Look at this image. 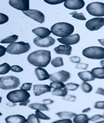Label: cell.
I'll return each instance as SVG.
<instances>
[{
    "label": "cell",
    "mask_w": 104,
    "mask_h": 123,
    "mask_svg": "<svg viewBox=\"0 0 104 123\" xmlns=\"http://www.w3.org/2000/svg\"><path fill=\"white\" fill-rule=\"evenodd\" d=\"M52 54L51 52L47 50H38L31 53L27 60L31 65L38 67L45 68L51 62Z\"/></svg>",
    "instance_id": "cell-1"
},
{
    "label": "cell",
    "mask_w": 104,
    "mask_h": 123,
    "mask_svg": "<svg viewBox=\"0 0 104 123\" xmlns=\"http://www.w3.org/2000/svg\"><path fill=\"white\" fill-rule=\"evenodd\" d=\"M51 31L54 36L65 38L72 35L74 31V26L67 22H58L52 26Z\"/></svg>",
    "instance_id": "cell-2"
},
{
    "label": "cell",
    "mask_w": 104,
    "mask_h": 123,
    "mask_svg": "<svg viewBox=\"0 0 104 123\" xmlns=\"http://www.w3.org/2000/svg\"><path fill=\"white\" fill-rule=\"evenodd\" d=\"M31 95L27 91H24L22 89L15 90L11 91L7 94L6 97L10 102L13 103H21L27 99H29Z\"/></svg>",
    "instance_id": "cell-3"
},
{
    "label": "cell",
    "mask_w": 104,
    "mask_h": 123,
    "mask_svg": "<svg viewBox=\"0 0 104 123\" xmlns=\"http://www.w3.org/2000/svg\"><path fill=\"white\" fill-rule=\"evenodd\" d=\"M85 57L90 59L96 60H104V48L97 46L89 47L84 49L82 52Z\"/></svg>",
    "instance_id": "cell-4"
},
{
    "label": "cell",
    "mask_w": 104,
    "mask_h": 123,
    "mask_svg": "<svg viewBox=\"0 0 104 123\" xmlns=\"http://www.w3.org/2000/svg\"><path fill=\"white\" fill-rule=\"evenodd\" d=\"M31 48L29 43L24 42H17L10 44L7 47V52L10 54H22L27 52Z\"/></svg>",
    "instance_id": "cell-5"
},
{
    "label": "cell",
    "mask_w": 104,
    "mask_h": 123,
    "mask_svg": "<svg viewBox=\"0 0 104 123\" xmlns=\"http://www.w3.org/2000/svg\"><path fill=\"white\" fill-rule=\"evenodd\" d=\"M20 81L18 78L13 76H8L1 77L0 88L2 90H11L17 88L20 85Z\"/></svg>",
    "instance_id": "cell-6"
},
{
    "label": "cell",
    "mask_w": 104,
    "mask_h": 123,
    "mask_svg": "<svg viewBox=\"0 0 104 123\" xmlns=\"http://www.w3.org/2000/svg\"><path fill=\"white\" fill-rule=\"evenodd\" d=\"M86 10L90 15L95 17H104V3L92 2L87 5Z\"/></svg>",
    "instance_id": "cell-7"
},
{
    "label": "cell",
    "mask_w": 104,
    "mask_h": 123,
    "mask_svg": "<svg viewBox=\"0 0 104 123\" xmlns=\"http://www.w3.org/2000/svg\"><path fill=\"white\" fill-rule=\"evenodd\" d=\"M104 26V18H94L85 23L86 28L92 31H97Z\"/></svg>",
    "instance_id": "cell-8"
},
{
    "label": "cell",
    "mask_w": 104,
    "mask_h": 123,
    "mask_svg": "<svg viewBox=\"0 0 104 123\" xmlns=\"http://www.w3.org/2000/svg\"><path fill=\"white\" fill-rule=\"evenodd\" d=\"M69 78H70V73L69 72L60 70L51 74L49 79L52 81H60L64 83L67 81Z\"/></svg>",
    "instance_id": "cell-9"
},
{
    "label": "cell",
    "mask_w": 104,
    "mask_h": 123,
    "mask_svg": "<svg viewBox=\"0 0 104 123\" xmlns=\"http://www.w3.org/2000/svg\"><path fill=\"white\" fill-rule=\"evenodd\" d=\"M23 13L29 18L37 21L39 23H44L45 22V15L41 11L34 9H29V11H24Z\"/></svg>",
    "instance_id": "cell-10"
},
{
    "label": "cell",
    "mask_w": 104,
    "mask_h": 123,
    "mask_svg": "<svg viewBox=\"0 0 104 123\" xmlns=\"http://www.w3.org/2000/svg\"><path fill=\"white\" fill-rule=\"evenodd\" d=\"M34 44L38 47H49L52 46L55 43V39L53 38L51 36H48L44 38H41L37 37L33 40Z\"/></svg>",
    "instance_id": "cell-11"
},
{
    "label": "cell",
    "mask_w": 104,
    "mask_h": 123,
    "mask_svg": "<svg viewBox=\"0 0 104 123\" xmlns=\"http://www.w3.org/2000/svg\"><path fill=\"white\" fill-rule=\"evenodd\" d=\"M9 4L14 8L22 11L23 12L29 10V1L28 0H10Z\"/></svg>",
    "instance_id": "cell-12"
},
{
    "label": "cell",
    "mask_w": 104,
    "mask_h": 123,
    "mask_svg": "<svg viewBox=\"0 0 104 123\" xmlns=\"http://www.w3.org/2000/svg\"><path fill=\"white\" fill-rule=\"evenodd\" d=\"M81 37L79 34H73L71 36H69L65 38H58V41L60 43L63 45H73L75 44H77L78 42L80 41Z\"/></svg>",
    "instance_id": "cell-13"
},
{
    "label": "cell",
    "mask_w": 104,
    "mask_h": 123,
    "mask_svg": "<svg viewBox=\"0 0 104 123\" xmlns=\"http://www.w3.org/2000/svg\"><path fill=\"white\" fill-rule=\"evenodd\" d=\"M64 6L70 10H79L84 7L85 1L83 0H66Z\"/></svg>",
    "instance_id": "cell-14"
},
{
    "label": "cell",
    "mask_w": 104,
    "mask_h": 123,
    "mask_svg": "<svg viewBox=\"0 0 104 123\" xmlns=\"http://www.w3.org/2000/svg\"><path fill=\"white\" fill-rule=\"evenodd\" d=\"M52 87L48 85H34L33 92L35 96H40L46 92H51Z\"/></svg>",
    "instance_id": "cell-15"
},
{
    "label": "cell",
    "mask_w": 104,
    "mask_h": 123,
    "mask_svg": "<svg viewBox=\"0 0 104 123\" xmlns=\"http://www.w3.org/2000/svg\"><path fill=\"white\" fill-rule=\"evenodd\" d=\"M32 32L34 34H35L38 37L44 38L49 36V35L52 33V31L45 27H38V28L33 29L32 30Z\"/></svg>",
    "instance_id": "cell-16"
},
{
    "label": "cell",
    "mask_w": 104,
    "mask_h": 123,
    "mask_svg": "<svg viewBox=\"0 0 104 123\" xmlns=\"http://www.w3.org/2000/svg\"><path fill=\"white\" fill-rule=\"evenodd\" d=\"M35 73L38 77V79L40 81H45L47 79H49L50 78V74L45 69L42 68H37L35 70Z\"/></svg>",
    "instance_id": "cell-17"
},
{
    "label": "cell",
    "mask_w": 104,
    "mask_h": 123,
    "mask_svg": "<svg viewBox=\"0 0 104 123\" xmlns=\"http://www.w3.org/2000/svg\"><path fill=\"white\" fill-rule=\"evenodd\" d=\"M72 48L70 45H60L56 47L54 49V51L58 54H64V55H70L72 53Z\"/></svg>",
    "instance_id": "cell-18"
},
{
    "label": "cell",
    "mask_w": 104,
    "mask_h": 123,
    "mask_svg": "<svg viewBox=\"0 0 104 123\" xmlns=\"http://www.w3.org/2000/svg\"><path fill=\"white\" fill-rule=\"evenodd\" d=\"M5 121L8 123H27L26 118L21 115H13V116H8L5 119Z\"/></svg>",
    "instance_id": "cell-19"
},
{
    "label": "cell",
    "mask_w": 104,
    "mask_h": 123,
    "mask_svg": "<svg viewBox=\"0 0 104 123\" xmlns=\"http://www.w3.org/2000/svg\"><path fill=\"white\" fill-rule=\"evenodd\" d=\"M78 76L83 81H85V82L94 81L95 79L92 71L81 72L78 74Z\"/></svg>",
    "instance_id": "cell-20"
},
{
    "label": "cell",
    "mask_w": 104,
    "mask_h": 123,
    "mask_svg": "<svg viewBox=\"0 0 104 123\" xmlns=\"http://www.w3.org/2000/svg\"><path fill=\"white\" fill-rule=\"evenodd\" d=\"M94 77L99 79H104V68H95L91 70Z\"/></svg>",
    "instance_id": "cell-21"
},
{
    "label": "cell",
    "mask_w": 104,
    "mask_h": 123,
    "mask_svg": "<svg viewBox=\"0 0 104 123\" xmlns=\"http://www.w3.org/2000/svg\"><path fill=\"white\" fill-rule=\"evenodd\" d=\"M73 121L75 123H86L90 121V118L87 115H85L84 113L78 114L74 117Z\"/></svg>",
    "instance_id": "cell-22"
},
{
    "label": "cell",
    "mask_w": 104,
    "mask_h": 123,
    "mask_svg": "<svg viewBox=\"0 0 104 123\" xmlns=\"http://www.w3.org/2000/svg\"><path fill=\"white\" fill-rule=\"evenodd\" d=\"M52 94L56 96L65 97L68 95V91L65 88H60V89H55L52 92Z\"/></svg>",
    "instance_id": "cell-23"
},
{
    "label": "cell",
    "mask_w": 104,
    "mask_h": 123,
    "mask_svg": "<svg viewBox=\"0 0 104 123\" xmlns=\"http://www.w3.org/2000/svg\"><path fill=\"white\" fill-rule=\"evenodd\" d=\"M29 108L32 109L40 111H48L49 108L45 104H39V103H33L29 105Z\"/></svg>",
    "instance_id": "cell-24"
},
{
    "label": "cell",
    "mask_w": 104,
    "mask_h": 123,
    "mask_svg": "<svg viewBox=\"0 0 104 123\" xmlns=\"http://www.w3.org/2000/svg\"><path fill=\"white\" fill-rule=\"evenodd\" d=\"M18 39V36L17 35H12L10 36H8L6 38H4L1 41V44H6V43H15V41Z\"/></svg>",
    "instance_id": "cell-25"
},
{
    "label": "cell",
    "mask_w": 104,
    "mask_h": 123,
    "mask_svg": "<svg viewBox=\"0 0 104 123\" xmlns=\"http://www.w3.org/2000/svg\"><path fill=\"white\" fill-rule=\"evenodd\" d=\"M57 116L61 118H72L76 116V113H72V112H69V111H63V112H58L56 114Z\"/></svg>",
    "instance_id": "cell-26"
},
{
    "label": "cell",
    "mask_w": 104,
    "mask_h": 123,
    "mask_svg": "<svg viewBox=\"0 0 104 123\" xmlns=\"http://www.w3.org/2000/svg\"><path fill=\"white\" fill-rule=\"evenodd\" d=\"M51 63L55 68L61 67V66H63V65H64L63 59L61 58V57H57V58H53L52 61H51Z\"/></svg>",
    "instance_id": "cell-27"
},
{
    "label": "cell",
    "mask_w": 104,
    "mask_h": 123,
    "mask_svg": "<svg viewBox=\"0 0 104 123\" xmlns=\"http://www.w3.org/2000/svg\"><path fill=\"white\" fill-rule=\"evenodd\" d=\"M11 70V66L6 63H4L0 65V74H5Z\"/></svg>",
    "instance_id": "cell-28"
},
{
    "label": "cell",
    "mask_w": 104,
    "mask_h": 123,
    "mask_svg": "<svg viewBox=\"0 0 104 123\" xmlns=\"http://www.w3.org/2000/svg\"><path fill=\"white\" fill-rule=\"evenodd\" d=\"M50 86L54 90L65 88V85L63 84V82H60V81H52L50 84Z\"/></svg>",
    "instance_id": "cell-29"
},
{
    "label": "cell",
    "mask_w": 104,
    "mask_h": 123,
    "mask_svg": "<svg viewBox=\"0 0 104 123\" xmlns=\"http://www.w3.org/2000/svg\"><path fill=\"white\" fill-rule=\"evenodd\" d=\"M70 15L75 19H79V20H85L86 19V18L84 15V14L82 13H78L76 11H74V12H71Z\"/></svg>",
    "instance_id": "cell-30"
},
{
    "label": "cell",
    "mask_w": 104,
    "mask_h": 123,
    "mask_svg": "<svg viewBox=\"0 0 104 123\" xmlns=\"http://www.w3.org/2000/svg\"><path fill=\"white\" fill-rule=\"evenodd\" d=\"M26 120L29 123H40V119L35 114L29 115Z\"/></svg>",
    "instance_id": "cell-31"
},
{
    "label": "cell",
    "mask_w": 104,
    "mask_h": 123,
    "mask_svg": "<svg viewBox=\"0 0 104 123\" xmlns=\"http://www.w3.org/2000/svg\"><path fill=\"white\" fill-rule=\"evenodd\" d=\"M81 87H82V90L86 93H89L92 91V86L90 84H89L87 82L83 81V84H81Z\"/></svg>",
    "instance_id": "cell-32"
},
{
    "label": "cell",
    "mask_w": 104,
    "mask_h": 123,
    "mask_svg": "<svg viewBox=\"0 0 104 123\" xmlns=\"http://www.w3.org/2000/svg\"><path fill=\"white\" fill-rule=\"evenodd\" d=\"M79 87V85L75 83H69L65 85V88L67 91H74L76 90H77Z\"/></svg>",
    "instance_id": "cell-33"
},
{
    "label": "cell",
    "mask_w": 104,
    "mask_h": 123,
    "mask_svg": "<svg viewBox=\"0 0 104 123\" xmlns=\"http://www.w3.org/2000/svg\"><path fill=\"white\" fill-rule=\"evenodd\" d=\"M35 115L38 116V117L39 118L40 120H50V117H48L47 116H46L45 114H44L43 113H42L40 110H36Z\"/></svg>",
    "instance_id": "cell-34"
},
{
    "label": "cell",
    "mask_w": 104,
    "mask_h": 123,
    "mask_svg": "<svg viewBox=\"0 0 104 123\" xmlns=\"http://www.w3.org/2000/svg\"><path fill=\"white\" fill-rule=\"evenodd\" d=\"M45 2L49 4L52 5H56V4H60L61 3L65 2V1L63 0H45Z\"/></svg>",
    "instance_id": "cell-35"
},
{
    "label": "cell",
    "mask_w": 104,
    "mask_h": 123,
    "mask_svg": "<svg viewBox=\"0 0 104 123\" xmlns=\"http://www.w3.org/2000/svg\"><path fill=\"white\" fill-rule=\"evenodd\" d=\"M8 21V16L6 14L1 13L0 14V24L3 25L4 23H6Z\"/></svg>",
    "instance_id": "cell-36"
},
{
    "label": "cell",
    "mask_w": 104,
    "mask_h": 123,
    "mask_svg": "<svg viewBox=\"0 0 104 123\" xmlns=\"http://www.w3.org/2000/svg\"><path fill=\"white\" fill-rule=\"evenodd\" d=\"M31 86H32V84L31 83H24L22 85L20 89H22V90H24V91H30L31 88Z\"/></svg>",
    "instance_id": "cell-37"
},
{
    "label": "cell",
    "mask_w": 104,
    "mask_h": 123,
    "mask_svg": "<svg viewBox=\"0 0 104 123\" xmlns=\"http://www.w3.org/2000/svg\"><path fill=\"white\" fill-rule=\"evenodd\" d=\"M94 108L97 109H104V101H98L94 104Z\"/></svg>",
    "instance_id": "cell-38"
},
{
    "label": "cell",
    "mask_w": 104,
    "mask_h": 123,
    "mask_svg": "<svg viewBox=\"0 0 104 123\" xmlns=\"http://www.w3.org/2000/svg\"><path fill=\"white\" fill-rule=\"evenodd\" d=\"M11 70L13 72H22L24 70L22 67H20L19 65H13L11 66Z\"/></svg>",
    "instance_id": "cell-39"
},
{
    "label": "cell",
    "mask_w": 104,
    "mask_h": 123,
    "mask_svg": "<svg viewBox=\"0 0 104 123\" xmlns=\"http://www.w3.org/2000/svg\"><path fill=\"white\" fill-rule=\"evenodd\" d=\"M101 119H104V116H101V115H95V116L92 117L91 118H90V121H92V122H97V121L101 120Z\"/></svg>",
    "instance_id": "cell-40"
},
{
    "label": "cell",
    "mask_w": 104,
    "mask_h": 123,
    "mask_svg": "<svg viewBox=\"0 0 104 123\" xmlns=\"http://www.w3.org/2000/svg\"><path fill=\"white\" fill-rule=\"evenodd\" d=\"M64 99L66 100V101H68V102H75L76 101V97H75V96H74V95H67V96H65L64 97Z\"/></svg>",
    "instance_id": "cell-41"
},
{
    "label": "cell",
    "mask_w": 104,
    "mask_h": 123,
    "mask_svg": "<svg viewBox=\"0 0 104 123\" xmlns=\"http://www.w3.org/2000/svg\"><path fill=\"white\" fill-rule=\"evenodd\" d=\"M87 67H88V65L87 63H79L76 66V68H78V69H82V70L87 69Z\"/></svg>",
    "instance_id": "cell-42"
},
{
    "label": "cell",
    "mask_w": 104,
    "mask_h": 123,
    "mask_svg": "<svg viewBox=\"0 0 104 123\" xmlns=\"http://www.w3.org/2000/svg\"><path fill=\"white\" fill-rule=\"evenodd\" d=\"M70 61L73 62V63H79L81 62V58L78 57V56H72L70 58Z\"/></svg>",
    "instance_id": "cell-43"
},
{
    "label": "cell",
    "mask_w": 104,
    "mask_h": 123,
    "mask_svg": "<svg viewBox=\"0 0 104 123\" xmlns=\"http://www.w3.org/2000/svg\"><path fill=\"white\" fill-rule=\"evenodd\" d=\"M6 52H7L6 48L4 47V46H0V56H1V57L3 56L6 54Z\"/></svg>",
    "instance_id": "cell-44"
},
{
    "label": "cell",
    "mask_w": 104,
    "mask_h": 123,
    "mask_svg": "<svg viewBox=\"0 0 104 123\" xmlns=\"http://www.w3.org/2000/svg\"><path fill=\"white\" fill-rule=\"evenodd\" d=\"M55 123H72V121L69 119V118H63L62 120H56V121H55L54 122Z\"/></svg>",
    "instance_id": "cell-45"
},
{
    "label": "cell",
    "mask_w": 104,
    "mask_h": 123,
    "mask_svg": "<svg viewBox=\"0 0 104 123\" xmlns=\"http://www.w3.org/2000/svg\"><path fill=\"white\" fill-rule=\"evenodd\" d=\"M43 104H46V105H49V104H52L53 103V101L52 99H44L42 101Z\"/></svg>",
    "instance_id": "cell-46"
},
{
    "label": "cell",
    "mask_w": 104,
    "mask_h": 123,
    "mask_svg": "<svg viewBox=\"0 0 104 123\" xmlns=\"http://www.w3.org/2000/svg\"><path fill=\"white\" fill-rule=\"evenodd\" d=\"M96 93L104 96V89L102 88H98L97 89V92H96Z\"/></svg>",
    "instance_id": "cell-47"
},
{
    "label": "cell",
    "mask_w": 104,
    "mask_h": 123,
    "mask_svg": "<svg viewBox=\"0 0 104 123\" xmlns=\"http://www.w3.org/2000/svg\"><path fill=\"white\" fill-rule=\"evenodd\" d=\"M29 102H30V100L29 99H27L26 101H24V102H21L20 103V106H26L27 104L29 103Z\"/></svg>",
    "instance_id": "cell-48"
},
{
    "label": "cell",
    "mask_w": 104,
    "mask_h": 123,
    "mask_svg": "<svg viewBox=\"0 0 104 123\" xmlns=\"http://www.w3.org/2000/svg\"><path fill=\"white\" fill-rule=\"evenodd\" d=\"M98 43H99L101 45L104 46V38L98 39Z\"/></svg>",
    "instance_id": "cell-49"
},
{
    "label": "cell",
    "mask_w": 104,
    "mask_h": 123,
    "mask_svg": "<svg viewBox=\"0 0 104 123\" xmlns=\"http://www.w3.org/2000/svg\"><path fill=\"white\" fill-rule=\"evenodd\" d=\"M91 110V109L90 108V107H88V108H86V109H85L83 110L82 111V112L84 113H87V112H88V111H90Z\"/></svg>",
    "instance_id": "cell-50"
},
{
    "label": "cell",
    "mask_w": 104,
    "mask_h": 123,
    "mask_svg": "<svg viewBox=\"0 0 104 123\" xmlns=\"http://www.w3.org/2000/svg\"><path fill=\"white\" fill-rule=\"evenodd\" d=\"M101 65H102V67H104V60H102V61H101Z\"/></svg>",
    "instance_id": "cell-51"
},
{
    "label": "cell",
    "mask_w": 104,
    "mask_h": 123,
    "mask_svg": "<svg viewBox=\"0 0 104 123\" xmlns=\"http://www.w3.org/2000/svg\"></svg>",
    "instance_id": "cell-52"
}]
</instances>
